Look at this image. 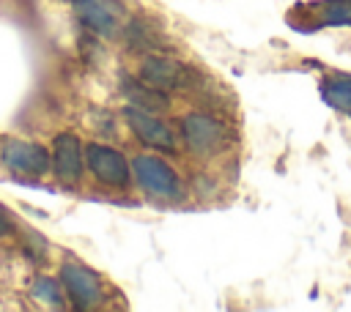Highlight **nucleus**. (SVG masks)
Listing matches in <instances>:
<instances>
[{
  "label": "nucleus",
  "mask_w": 351,
  "mask_h": 312,
  "mask_svg": "<svg viewBox=\"0 0 351 312\" xmlns=\"http://www.w3.org/2000/svg\"><path fill=\"white\" fill-rule=\"evenodd\" d=\"M181 134H184L189 151L197 156H214V153L225 151V145H228L225 126L203 112H189L181 120Z\"/></svg>",
  "instance_id": "f257e3e1"
},
{
  "label": "nucleus",
  "mask_w": 351,
  "mask_h": 312,
  "mask_svg": "<svg viewBox=\"0 0 351 312\" xmlns=\"http://www.w3.org/2000/svg\"><path fill=\"white\" fill-rule=\"evenodd\" d=\"M60 285L66 290V296L71 298V304L77 309H90L101 301V285H99V274L82 263L66 260L60 265Z\"/></svg>",
  "instance_id": "f03ea898"
},
{
  "label": "nucleus",
  "mask_w": 351,
  "mask_h": 312,
  "mask_svg": "<svg viewBox=\"0 0 351 312\" xmlns=\"http://www.w3.org/2000/svg\"><path fill=\"white\" fill-rule=\"evenodd\" d=\"M74 8L88 30L104 38H118L123 33V5L118 0H74Z\"/></svg>",
  "instance_id": "7ed1b4c3"
},
{
  "label": "nucleus",
  "mask_w": 351,
  "mask_h": 312,
  "mask_svg": "<svg viewBox=\"0 0 351 312\" xmlns=\"http://www.w3.org/2000/svg\"><path fill=\"white\" fill-rule=\"evenodd\" d=\"M0 161L5 170L16 172V175H27V178H38L47 170H52L49 153L36 142H22V140L5 142L0 148Z\"/></svg>",
  "instance_id": "20e7f679"
},
{
  "label": "nucleus",
  "mask_w": 351,
  "mask_h": 312,
  "mask_svg": "<svg viewBox=\"0 0 351 312\" xmlns=\"http://www.w3.org/2000/svg\"><path fill=\"white\" fill-rule=\"evenodd\" d=\"M132 167H134L137 181L143 183V189H148L151 194L167 197V200L181 197V181L173 172V167H167L162 159H156V156H137L132 161Z\"/></svg>",
  "instance_id": "39448f33"
},
{
  "label": "nucleus",
  "mask_w": 351,
  "mask_h": 312,
  "mask_svg": "<svg viewBox=\"0 0 351 312\" xmlns=\"http://www.w3.org/2000/svg\"><path fill=\"white\" fill-rule=\"evenodd\" d=\"M123 118H126L129 129H132L145 145H151V148H156V151H167V153L176 151V137H173L170 126H167L165 120H159L151 109H143V107L129 104V107L123 109Z\"/></svg>",
  "instance_id": "423d86ee"
},
{
  "label": "nucleus",
  "mask_w": 351,
  "mask_h": 312,
  "mask_svg": "<svg viewBox=\"0 0 351 312\" xmlns=\"http://www.w3.org/2000/svg\"><path fill=\"white\" fill-rule=\"evenodd\" d=\"M85 164L93 172V178L107 183V186H126V181H129L126 156L121 151L107 148V145H99V142L88 145L85 148Z\"/></svg>",
  "instance_id": "0eeeda50"
},
{
  "label": "nucleus",
  "mask_w": 351,
  "mask_h": 312,
  "mask_svg": "<svg viewBox=\"0 0 351 312\" xmlns=\"http://www.w3.org/2000/svg\"><path fill=\"white\" fill-rule=\"evenodd\" d=\"M140 79L156 90H176L186 85V68L165 55H148L140 63Z\"/></svg>",
  "instance_id": "6e6552de"
},
{
  "label": "nucleus",
  "mask_w": 351,
  "mask_h": 312,
  "mask_svg": "<svg viewBox=\"0 0 351 312\" xmlns=\"http://www.w3.org/2000/svg\"><path fill=\"white\" fill-rule=\"evenodd\" d=\"M52 170L60 181L74 183L82 175V151H80V140L69 131L58 134L52 142Z\"/></svg>",
  "instance_id": "1a4fd4ad"
},
{
  "label": "nucleus",
  "mask_w": 351,
  "mask_h": 312,
  "mask_svg": "<svg viewBox=\"0 0 351 312\" xmlns=\"http://www.w3.org/2000/svg\"><path fill=\"white\" fill-rule=\"evenodd\" d=\"M123 93H126V99H129L134 107H143V109H151V112L167 107L165 90H156V88H151V85H145L143 79H126V82H123Z\"/></svg>",
  "instance_id": "9d476101"
},
{
  "label": "nucleus",
  "mask_w": 351,
  "mask_h": 312,
  "mask_svg": "<svg viewBox=\"0 0 351 312\" xmlns=\"http://www.w3.org/2000/svg\"><path fill=\"white\" fill-rule=\"evenodd\" d=\"M321 96L329 107L340 109V112H348L351 115V77L348 74H337V77H329L321 88Z\"/></svg>",
  "instance_id": "9b49d317"
},
{
  "label": "nucleus",
  "mask_w": 351,
  "mask_h": 312,
  "mask_svg": "<svg viewBox=\"0 0 351 312\" xmlns=\"http://www.w3.org/2000/svg\"><path fill=\"white\" fill-rule=\"evenodd\" d=\"M315 11L324 25H351V0H321Z\"/></svg>",
  "instance_id": "f8f14e48"
},
{
  "label": "nucleus",
  "mask_w": 351,
  "mask_h": 312,
  "mask_svg": "<svg viewBox=\"0 0 351 312\" xmlns=\"http://www.w3.org/2000/svg\"><path fill=\"white\" fill-rule=\"evenodd\" d=\"M33 296L41 298L47 307H58V309L63 307V293H60L58 282L49 279V276H38V279L33 282Z\"/></svg>",
  "instance_id": "ddd939ff"
},
{
  "label": "nucleus",
  "mask_w": 351,
  "mask_h": 312,
  "mask_svg": "<svg viewBox=\"0 0 351 312\" xmlns=\"http://www.w3.org/2000/svg\"><path fill=\"white\" fill-rule=\"evenodd\" d=\"M8 230H11V224H8V219H5V216H3V211H0V235H3V233H8Z\"/></svg>",
  "instance_id": "4468645a"
}]
</instances>
